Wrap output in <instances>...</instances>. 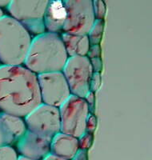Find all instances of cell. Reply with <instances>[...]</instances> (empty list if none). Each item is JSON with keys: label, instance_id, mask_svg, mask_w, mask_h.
Here are the masks:
<instances>
[{"label": "cell", "instance_id": "1", "mask_svg": "<svg viewBox=\"0 0 152 160\" xmlns=\"http://www.w3.org/2000/svg\"><path fill=\"white\" fill-rule=\"evenodd\" d=\"M42 104L36 74L22 66H0V109L26 117Z\"/></svg>", "mask_w": 152, "mask_h": 160}, {"label": "cell", "instance_id": "2", "mask_svg": "<svg viewBox=\"0 0 152 160\" xmlns=\"http://www.w3.org/2000/svg\"><path fill=\"white\" fill-rule=\"evenodd\" d=\"M68 58L61 37L56 33L47 32L32 40L24 64L26 68L38 75L60 72Z\"/></svg>", "mask_w": 152, "mask_h": 160}, {"label": "cell", "instance_id": "3", "mask_svg": "<svg viewBox=\"0 0 152 160\" xmlns=\"http://www.w3.org/2000/svg\"><path fill=\"white\" fill-rule=\"evenodd\" d=\"M31 42L29 32L19 22L6 15L0 18V61L4 65L24 63Z\"/></svg>", "mask_w": 152, "mask_h": 160}, {"label": "cell", "instance_id": "4", "mask_svg": "<svg viewBox=\"0 0 152 160\" xmlns=\"http://www.w3.org/2000/svg\"><path fill=\"white\" fill-rule=\"evenodd\" d=\"M49 3L48 0H21L11 1L7 7L13 18L34 35L46 33L44 15Z\"/></svg>", "mask_w": 152, "mask_h": 160}, {"label": "cell", "instance_id": "5", "mask_svg": "<svg viewBox=\"0 0 152 160\" xmlns=\"http://www.w3.org/2000/svg\"><path fill=\"white\" fill-rule=\"evenodd\" d=\"M60 132L79 138L86 132V122L90 114L85 99L71 95L59 108Z\"/></svg>", "mask_w": 152, "mask_h": 160}, {"label": "cell", "instance_id": "6", "mask_svg": "<svg viewBox=\"0 0 152 160\" xmlns=\"http://www.w3.org/2000/svg\"><path fill=\"white\" fill-rule=\"evenodd\" d=\"M67 18L63 30L64 33L87 35L95 22L91 0H67L63 2Z\"/></svg>", "mask_w": 152, "mask_h": 160}, {"label": "cell", "instance_id": "7", "mask_svg": "<svg viewBox=\"0 0 152 160\" xmlns=\"http://www.w3.org/2000/svg\"><path fill=\"white\" fill-rule=\"evenodd\" d=\"M63 71L71 95L85 98L94 73L90 59L87 56L69 57Z\"/></svg>", "mask_w": 152, "mask_h": 160}, {"label": "cell", "instance_id": "8", "mask_svg": "<svg viewBox=\"0 0 152 160\" xmlns=\"http://www.w3.org/2000/svg\"><path fill=\"white\" fill-rule=\"evenodd\" d=\"M42 102L59 108L71 95L63 74L51 72L37 75Z\"/></svg>", "mask_w": 152, "mask_h": 160}, {"label": "cell", "instance_id": "9", "mask_svg": "<svg viewBox=\"0 0 152 160\" xmlns=\"http://www.w3.org/2000/svg\"><path fill=\"white\" fill-rule=\"evenodd\" d=\"M28 130L38 135L52 138L60 132L58 108L42 103L25 117Z\"/></svg>", "mask_w": 152, "mask_h": 160}, {"label": "cell", "instance_id": "10", "mask_svg": "<svg viewBox=\"0 0 152 160\" xmlns=\"http://www.w3.org/2000/svg\"><path fill=\"white\" fill-rule=\"evenodd\" d=\"M51 139L27 130L17 140V149L22 156L33 160H42L51 153Z\"/></svg>", "mask_w": 152, "mask_h": 160}, {"label": "cell", "instance_id": "11", "mask_svg": "<svg viewBox=\"0 0 152 160\" xmlns=\"http://www.w3.org/2000/svg\"><path fill=\"white\" fill-rule=\"evenodd\" d=\"M27 131V126L20 117L0 113V147L10 146Z\"/></svg>", "mask_w": 152, "mask_h": 160}, {"label": "cell", "instance_id": "12", "mask_svg": "<svg viewBox=\"0 0 152 160\" xmlns=\"http://www.w3.org/2000/svg\"><path fill=\"white\" fill-rule=\"evenodd\" d=\"M78 138L59 132L51 139V153L60 158L71 160L79 151Z\"/></svg>", "mask_w": 152, "mask_h": 160}, {"label": "cell", "instance_id": "13", "mask_svg": "<svg viewBox=\"0 0 152 160\" xmlns=\"http://www.w3.org/2000/svg\"><path fill=\"white\" fill-rule=\"evenodd\" d=\"M67 11L63 1H49L44 15V25L49 33H56L63 28Z\"/></svg>", "mask_w": 152, "mask_h": 160}, {"label": "cell", "instance_id": "14", "mask_svg": "<svg viewBox=\"0 0 152 160\" xmlns=\"http://www.w3.org/2000/svg\"><path fill=\"white\" fill-rule=\"evenodd\" d=\"M61 39L70 57L87 56L90 49V41L87 35H77L63 33Z\"/></svg>", "mask_w": 152, "mask_h": 160}, {"label": "cell", "instance_id": "15", "mask_svg": "<svg viewBox=\"0 0 152 160\" xmlns=\"http://www.w3.org/2000/svg\"><path fill=\"white\" fill-rule=\"evenodd\" d=\"M103 30H104V21L102 20H95L94 25L89 31L87 37L89 38L90 43L92 45H99L103 38Z\"/></svg>", "mask_w": 152, "mask_h": 160}, {"label": "cell", "instance_id": "16", "mask_svg": "<svg viewBox=\"0 0 152 160\" xmlns=\"http://www.w3.org/2000/svg\"><path fill=\"white\" fill-rule=\"evenodd\" d=\"M0 160H18L15 150L11 146L0 147Z\"/></svg>", "mask_w": 152, "mask_h": 160}, {"label": "cell", "instance_id": "17", "mask_svg": "<svg viewBox=\"0 0 152 160\" xmlns=\"http://www.w3.org/2000/svg\"><path fill=\"white\" fill-rule=\"evenodd\" d=\"M94 140V135L93 133L87 132L86 131L84 135H82L79 138H78L79 142V148L81 150H87L91 148L93 143Z\"/></svg>", "mask_w": 152, "mask_h": 160}, {"label": "cell", "instance_id": "18", "mask_svg": "<svg viewBox=\"0 0 152 160\" xmlns=\"http://www.w3.org/2000/svg\"><path fill=\"white\" fill-rule=\"evenodd\" d=\"M93 11L94 17L97 20L103 19L106 15V4L101 0L92 1Z\"/></svg>", "mask_w": 152, "mask_h": 160}, {"label": "cell", "instance_id": "19", "mask_svg": "<svg viewBox=\"0 0 152 160\" xmlns=\"http://www.w3.org/2000/svg\"><path fill=\"white\" fill-rule=\"evenodd\" d=\"M102 83V75L99 72H94L91 77V84H90V91L95 92L99 89Z\"/></svg>", "mask_w": 152, "mask_h": 160}, {"label": "cell", "instance_id": "20", "mask_svg": "<svg viewBox=\"0 0 152 160\" xmlns=\"http://www.w3.org/2000/svg\"><path fill=\"white\" fill-rule=\"evenodd\" d=\"M97 127V118L93 114H89L86 122V131L93 133Z\"/></svg>", "mask_w": 152, "mask_h": 160}, {"label": "cell", "instance_id": "21", "mask_svg": "<svg viewBox=\"0 0 152 160\" xmlns=\"http://www.w3.org/2000/svg\"><path fill=\"white\" fill-rule=\"evenodd\" d=\"M101 53L102 51L99 45H93L89 49L88 53H87V55H88L87 58L89 59H91V58H100L101 57Z\"/></svg>", "mask_w": 152, "mask_h": 160}, {"label": "cell", "instance_id": "22", "mask_svg": "<svg viewBox=\"0 0 152 160\" xmlns=\"http://www.w3.org/2000/svg\"><path fill=\"white\" fill-rule=\"evenodd\" d=\"M85 101L87 102V106H88L89 111H91V112L94 111V105H95V96H94V93L92 91H89L85 96Z\"/></svg>", "mask_w": 152, "mask_h": 160}, {"label": "cell", "instance_id": "23", "mask_svg": "<svg viewBox=\"0 0 152 160\" xmlns=\"http://www.w3.org/2000/svg\"><path fill=\"white\" fill-rule=\"evenodd\" d=\"M90 61H91L93 71L101 73L102 70H103V62H102L101 58H91V59H90Z\"/></svg>", "mask_w": 152, "mask_h": 160}, {"label": "cell", "instance_id": "24", "mask_svg": "<svg viewBox=\"0 0 152 160\" xmlns=\"http://www.w3.org/2000/svg\"><path fill=\"white\" fill-rule=\"evenodd\" d=\"M71 160H88L87 151H86V150L79 149L78 152L76 153V155H74V158Z\"/></svg>", "mask_w": 152, "mask_h": 160}, {"label": "cell", "instance_id": "25", "mask_svg": "<svg viewBox=\"0 0 152 160\" xmlns=\"http://www.w3.org/2000/svg\"><path fill=\"white\" fill-rule=\"evenodd\" d=\"M42 160H67L65 158H60V157L56 156V155H53L51 153L48 154L45 158H43Z\"/></svg>", "mask_w": 152, "mask_h": 160}, {"label": "cell", "instance_id": "26", "mask_svg": "<svg viewBox=\"0 0 152 160\" xmlns=\"http://www.w3.org/2000/svg\"><path fill=\"white\" fill-rule=\"evenodd\" d=\"M10 2H11V1H8V0H0V8L8 7Z\"/></svg>", "mask_w": 152, "mask_h": 160}, {"label": "cell", "instance_id": "27", "mask_svg": "<svg viewBox=\"0 0 152 160\" xmlns=\"http://www.w3.org/2000/svg\"><path fill=\"white\" fill-rule=\"evenodd\" d=\"M18 160H33V159L26 158V157H23V156H22V155H20V156H18Z\"/></svg>", "mask_w": 152, "mask_h": 160}, {"label": "cell", "instance_id": "28", "mask_svg": "<svg viewBox=\"0 0 152 160\" xmlns=\"http://www.w3.org/2000/svg\"><path fill=\"white\" fill-rule=\"evenodd\" d=\"M3 16V11L1 9H0V18H2V17Z\"/></svg>", "mask_w": 152, "mask_h": 160}]
</instances>
